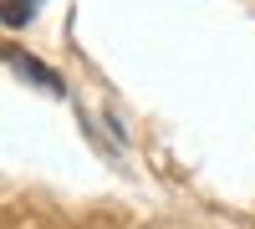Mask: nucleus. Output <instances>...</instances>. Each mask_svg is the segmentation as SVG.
<instances>
[{
	"mask_svg": "<svg viewBox=\"0 0 255 229\" xmlns=\"http://www.w3.org/2000/svg\"><path fill=\"white\" fill-rule=\"evenodd\" d=\"M5 61H10V67H15L20 76H26V81H36V87H46V92H61L56 72H46V67H41V61H31V56H20L15 46H5Z\"/></svg>",
	"mask_w": 255,
	"mask_h": 229,
	"instance_id": "nucleus-1",
	"label": "nucleus"
},
{
	"mask_svg": "<svg viewBox=\"0 0 255 229\" xmlns=\"http://www.w3.org/2000/svg\"><path fill=\"white\" fill-rule=\"evenodd\" d=\"M36 0H5V26H20V20H31Z\"/></svg>",
	"mask_w": 255,
	"mask_h": 229,
	"instance_id": "nucleus-2",
	"label": "nucleus"
}]
</instances>
